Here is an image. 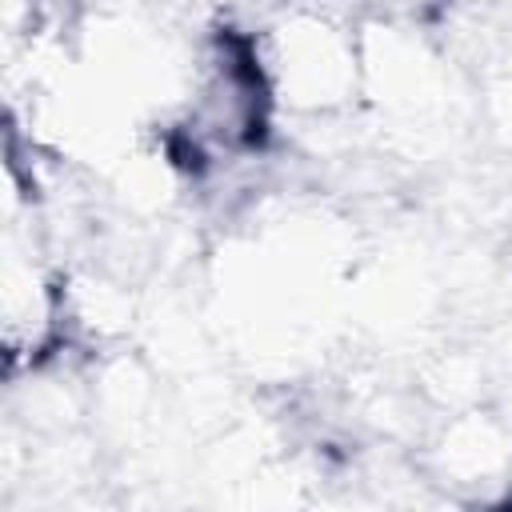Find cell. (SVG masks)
I'll return each mask as SVG.
<instances>
[{
  "instance_id": "cell-1",
  "label": "cell",
  "mask_w": 512,
  "mask_h": 512,
  "mask_svg": "<svg viewBox=\"0 0 512 512\" xmlns=\"http://www.w3.org/2000/svg\"><path fill=\"white\" fill-rule=\"evenodd\" d=\"M252 48L280 116L332 120L368 88V48L352 12L292 4L252 28Z\"/></svg>"
},
{
  "instance_id": "cell-2",
  "label": "cell",
  "mask_w": 512,
  "mask_h": 512,
  "mask_svg": "<svg viewBox=\"0 0 512 512\" xmlns=\"http://www.w3.org/2000/svg\"><path fill=\"white\" fill-rule=\"evenodd\" d=\"M424 468L464 500H512V420L484 404L448 412L424 444Z\"/></svg>"
},
{
  "instance_id": "cell-3",
  "label": "cell",
  "mask_w": 512,
  "mask_h": 512,
  "mask_svg": "<svg viewBox=\"0 0 512 512\" xmlns=\"http://www.w3.org/2000/svg\"><path fill=\"white\" fill-rule=\"evenodd\" d=\"M508 504H512V500H508Z\"/></svg>"
}]
</instances>
